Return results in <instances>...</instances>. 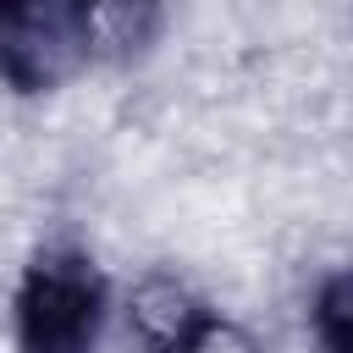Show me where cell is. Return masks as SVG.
I'll return each instance as SVG.
<instances>
[{"instance_id":"cell-1","label":"cell","mask_w":353,"mask_h":353,"mask_svg":"<svg viewBox=\"0 0 353 353\" xmlns=\"http://www.w3.org/2000/svg\"><path fill=\"white\" fill-rule=\"evenodd\" d=\"M110 320L105 276L77 248H44L11 298L17 353H94Z\"/></svg>"},{"instance_id":"cell-2","label":"cell","mask_w":353,"mask_h":353,"mask_svg":"<svg viewBox=\"0 0 353 353\" xmlns=\"http://www.w3.org/2000/svg\"><path fill=\"white\" fill-rule=\"evenodd\" d=\"M88 61H94L88 6H66V0L0 6V83L6 88L50 94Z\"/></svg>"},{"instance_id":"cell-3","label":"cell","mask_w":353,"mask_h":353,"mask_svg":"<svg viewBox=\"0 0 353 353\" xmlns=\"http://www.w3.org/2000/svg\"><path fill=\"white\" fill-rule=\"evenodd\" d=\"M215 309H204V298L176 281V276H143L132 292H127V331L138 336L143 353H182L188 336L210 320Z\"/></svg>"},{"instance_id":"cell-4","label":"cell","mask_w":353,"mask_h":353,"mask_svg":"<svg viewBox=\"0 0 353 353\" xmlns=\"http://www.w3.org/2000/svg\"><path fill=\"white\" fill-rule=\"evenodd\" d=\"M154 22H160V11H149V6H88V50H94V61L149 44Z\"/></svg>"},{"instance_id":"cell-5","label":"cell","mask_w":353,"mask_h":353,"mask_svg":"<svg viewBox=\"0 0 353 353\" xmlns=\"http://www.w3.org/2000/svg\"><path fill=\"white\" fill-rule=\"evenodd\" d=\"M314 336L325 353H353V265L336 270L314 298Z\"/></svg>"},{"instance_id":"cell-6","label":"cell","mask_w":353,"mask_h":353,"mask_svg":"<svg viewBox=\"0 0 353 353\" xmlns=\"http://www.w3.org/2000/svg\"><path fill=\"white\" fill-rule=\"evenodd\" d=\"M182 353H259V336H254L248 325L226 320V314H210V320L188 336Z\"/></svg>"}]
</instances>
